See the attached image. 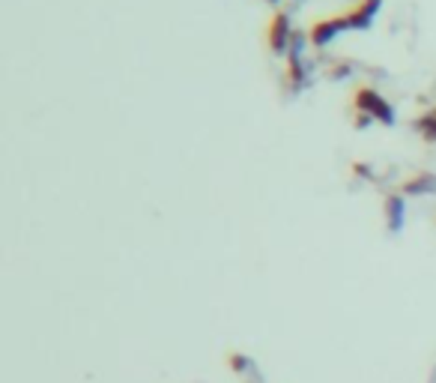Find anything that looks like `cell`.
Wrapping results in <instances>:
<instances>
[{
    "label": "cell",
    "instance_id": "1",
    "mask_svg": "<svg viewBox=\"0 0 436 383\" xmlns=\"http://www.w3.org/2000/svg\"><path fill=\"white\" fill-rule=\"evenodd\" d=\"M344 31H353V24H350V16H332V18H320L308 27V39H311V45L314 48H326L332 39H335L338 33Z\"/></svg>",
    "mask_w": 436,
    "mask_h": 383
},
{
    "label": "cell",
    "instance_id": "2",
    "mask_svg": "<svg viewBox=\"0 0 436 383\" xmlns=\"http://www.w3.org/2000/svg\"><path fill=\"white\" fill-rule=\"evenodd\" d=\"M290 18H287V12H272V18H269V27H266V45L272 54H284L290 51Z\"/></svg>",
    "mask_w": 436,
    "mask_h": 383
},
{
    "label": "cell",
    "instance_id": "3",
    "mask_svg": "<svg viewBox=\"0 0 436 383\" xmlns=\"http://www.w3.org/2000/svg\"><path fill=\"white\" fill-rule=\"evenodd\" d=\"M380 6H383V0H359V4L347 12L353 31H368V27L374 24V18H376V12H380Z\"/></svg>",
    "mask_w": 436,
    "mask_h": 383
},
{
    "label": "cell",
    "instance_id": "4",
    "mask_svg": "<svg viewBox=\"0 0 436 383\" xmlns=\"http://www.w3.org/2000/svg\"><path fill=\"white\" fill-rule=\"evenodd\" d=\"M380 102H383V96L376 93L374 87H368V84H361V87L353 90V105H356L359 114H371L374 117V111L380 108Z\"/></svg>",
    "mask_w": 436,
    "mask_h": 383
},
{
    "label": "cell",
    "instance_id": "5",
    "mask_svg": "<svg viewBox=\"0 0 436 383\" xmlns=\"http://www.w3.org/2000/svg\"><path fill=\"white\" fill-rule=\"evenodd\" d=\"M433 189H436V174H427V171L413 174L410 180H403V186H400L403 195H427Z\"/></svg>",
    "mask_w": 436,
    "mask_h": 383
},
{
    "label": "cell",
    "instance_id": "6",
    "mask_svg": "<svg viewBox=\"0 0 436 383\" xmlns=\"http://www.w3.org/2000/svg\"><path fill=\"white\" fill-rule=\"evenodd\" d=\"M386 216H388V228L400 231V225H403V195H388L386 198Z\"/></svg>",
    "mask_w": 436,
    "mask_h": 383
},
{
    "label": "cell",
    "instance_id": "7",
    "mask_svg": "<svg viewBox=\"0 0 436 383\" xmlns=\"http://www.w3.org/2000/svg\"><path fill=\"white\" fill-rule=\"evenodd\" d=\"M415 129H418V135L427 141V144H436V108H430V111H425L421 117H415Z\"/></svg>",
    "mask_w": 436,
    "mask_h": 383
},
{
    "label": "cell",
    "instance_id": "8",
    "mask_svg": "<svg viewBox=\"0 0 436 383\" xmlns=\"http://www.w3.org/2000/svg\"><path fill=\"white\" fill-rule=\"evenodd\" d=\"M371 120H374L371 114H356V126H359V129H365V126H368Z\"/></svg>",
    "mask_w": 436,
    "mask_h": 383
},
{
    "label": "cell",
    "instance_id": "9",
    "mask_svg": "<svg viewBox=\"0 0 436 383\" xmlns=\"http://www.w3.org/2000/svg\"><path fill=\"white\" fill-rule=\"evenodd\" d=\"M266 4H278V0H266Z\"/></svg>",
    "mask_w": 436,
    "mask_h": 383
}]
</instances>
